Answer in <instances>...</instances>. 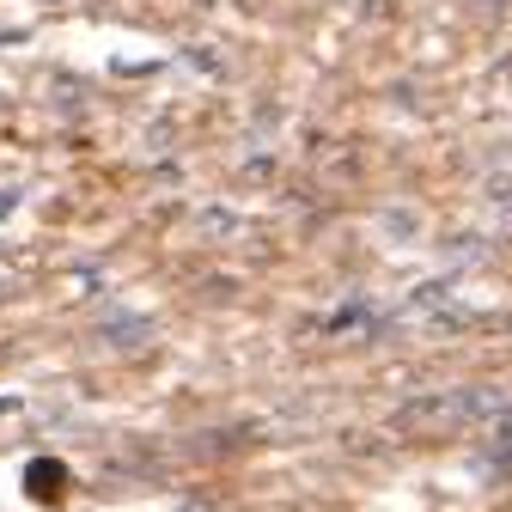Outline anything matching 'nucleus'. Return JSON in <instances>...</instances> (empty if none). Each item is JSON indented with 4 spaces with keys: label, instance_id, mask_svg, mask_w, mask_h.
Listing matches in <instances>:
<instances>
[]
</instances>
